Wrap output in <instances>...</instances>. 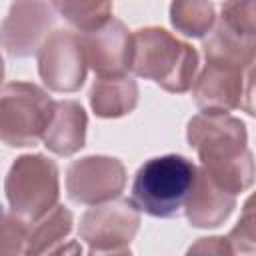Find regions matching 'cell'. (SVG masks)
<instances>
[{
  "mask_svg": "<svg viewBox=\"0 0 256 256\" xmlns=\"http://www.w3.org/2000/svg\"><path fill=\"white\" fill-rule=\"evenodd\" d=\"M54 6L46 2H14L2 22V46L12 58H26L42 48L54 24Z\"/></svg>",
  "mask_w": 256,
  "mask_h": 256,
  "instance_id": "9c48e42d",
  "label": "cell"
},
{
  "mask_svg": "<svg viewBox=\"0 0 256 256\" xmlns=\"http://www.w3.org/2000/svg\"><path fill=\"white\" fill-rule=\"evenodd\" d=\"M4 192L10 214L32 224L58 204V166L42 154H24L6 174Z\"/></svg>",
  "mask_w": 256,
  "mask_h": 256,
  "instance_id": "277c9868",
  "label": "cell"
},
{
  "mask_svg": "<svg viewBox=\"0 0 256 256\" xmlns=\"http://www.w3.org/2000/svg\"><path fill=\"white\" fill-rule=\"evenodd\" d=\"M140 226L138 208L132 200H110L92 206L80 220V238L94 250L126 248Z\"/></svg>",
  "mask_w": 256,
  "mask_h": 256,
  "instance_id": "ba28073f",
  "label": "cell"
},
{
  "mask_svg": "<svg viewBox=\"0 0 256 256\" xmlns=\"http://www.w3.org/2000/svg\"><path fill=\"white\" fill-rule=\"evenodd\" d=\"M126 184V170L120 160L108 156H86L68 166L66 192L76 204L98 206L116 200Z\"/></svg>",
  "mask_w": 256,
  "mask_h": 256,
  "instance_id": "52a82bcc",
  "label": "cell"
},
{
  "mask_svg": "<svg viewBox=\"0 0 256 256\" xmlns=\"http://www.w3.org/2000/svg\"><path fill=\"white\" fill-rule=\"evenodd\" d=\"M214 20H216V12L212 2L190 0V2H174L170 6V22L184 36L202 38L204 34H210Z\"/></svg>",
  "mask_w": 256,
  "mask_h": 256,
  "instance_id": "e0dca14e",
  "label": "cell"
},
{
  "mask_svg": "<svg viewBox=\"0 0 256 256\" xmlns=\"http://www.w3.org/2000/svg\"><path fill=\"white\" fill-rule=\"evenodd\" d=\"M186 138L196 150L202 168L224 190L244 192L256 176L254 156L242 120L230 114H198L188 122Z\"/></svg>",
  "mask_w": 256,
  "mask_h": 256,
  "instance_id": "6da1fadb",
  "label": "cell"
},
{
  "mask_svg": "<svg viewBox=\"0 0 256 256\" xmlns=\"http://www.w3.org/2000/svg\"><path fill=\"white\" fill-rule=\"evenodd\" d=\"M130 70L168 92H186L198 70V52L164 28H140L132 34Z\"/></svg>",
  "mask_w": 256,
  "mask_h": 256,
  "instance_id": "7a4b0ae2",
  "label": "cell"
},
{
  "mask_svg": "<svg viewBox=\"0 0 256 256\" xmlns=\"http://www.w3.org/2000/svg\"><path fill=\"white\" fill-rule=\"evenodd\" d=\"M88 256H132V252L128 248H110V250H94Z\"/></svg>",
  "mask_w": 256,
  "mask_h": 256,
  "instance_id": "d4e9b609",
  "label": "cell"
},
{
  "mask_svg": "<svg viewBox=\"0 0 256 256\" xmlns=\"http://www.w3.org/2000/svg\"><path fill=\"white\" fill-rule=\"evenodd\" d=\"M138 102V84L130 76L98 78L90 90V106L100 118L130 114Z\"/></svg>",
  "mask_w": 256,
  "mask_h": 256,
  "instance_id": "9a60e30c",
  "label": "cell"
},
{
  "mask_svg": "<svg viewBox=\"0 0 256 256\" xmlns=\"http://www.w3.org/2000/svg\"><path fill=\"white\" fill-rule=\"evenodd\" d=\"M30 224L4 212L2 218V256H24Z\"/></svg>",
  "mask_w": 256,
  "mask_h": 256,
  "instance_id": "ffe728a7",
  "label": "cell"
},
{
  "mask_svg": "<svg viewBox=\"0 0 256 256\" xmlns=\"http://www.w3.org/2000/svg\"><path fill=\"white\" fill-rule=\"evenodd\" d=\"M234 254L256 256V192L244 202L238 224L228 234Z\"/></svg>",
  "mask_w": 256,
  "mask_h": 256,
  "instance_id": "d6986e66",
  "label": "cell"
},
{
  "mask_svg": "<svg viewBox=\"0 0 256 256\" xmlns=\"http://www.w3.org/2000/svg\"><path fill=\"white\" fill-rule=\"evenodd\" d=\"M86 112L74 100L56 102L50 124L44 132V146L60 156H70L84 146L86 138Z\"/></svg>",
  "mask_w": 256,
  "mask_h": 256,
  "instance_id": "4fadbf2b",
  "label": "cell"
},
{
  "mask_svg": "<svg viewBox=\"0 0 256 256\" xmlns=\"http://www.w3.org/2000/svg\"><path fill=\"white\" fill-rule=\"evenodd\" d=\"M240 108H242L244 112H248L250 116H256V62L246 70Z\"/></svg>",
  "mask_w": 256,
  "mask_h": 256,
  "instance_id": "603a6c76",
  "label": "cell"
},
{
  "mask_svg": "<svg viewBox=\"0 0 256 256\" xmlns=\"http://www.w3.org/2000/svg\"><path fill=\"white\" fill-rule=\"evenodd\" d=\"M56 102L36 84L8 82L0 98V138L6 146H34L54 114Z\"/></svg>",
  "mask_w": 256,
  "mask_h": 256,
  "instance_id": "5b68a950",
  "label": "cell"
},
{
  "mask_svg": "<svg viewBox=\"0 0 256 256\" xmlns=\"http://www.w3.org/2000/svg\"><path fill=\"white\" fill-rule=\"evenodd\" d=\"M46 256H82V246L78 242H68L64 246H58Z\"/></svg>",
  "mask_w": 256,
  "mask_h": 256,
  "instance_id": "cb8c5ba5",
  "label": "cell"
},
{
  "mask_svg": "<svg viewBox=\"0 0 256 256\" xmlns=\"http://www.w3.org/2000/svg\"><path fill=\"white\" fill-rule=\"evenodd\" d=\"M82 44L86 52V60L98 78L126 76L130 70L132 58V34H128L126 26L112 18L100 30L90 34H82Z\"/></svg>",
  "mask_w": 256,
  "mask_h": 256,
  "instance_id": "30bf717a",
  "label": "cell"
},
{
  "mask_svg": "<svg viewBox=\"0 0 256 256\" xmlns=\"http://www.w3.org/2000/svg\"><path fill=\"white\" fill-rule=\"evenodd\" d=\"M234 206H236V196L224 190L200 166L192 194L184 208L188 222L196 228H216L230 216Z\"/></svg>",
  "mask_w": 256,
  "mask_h": 256,
  "instance_id": "7c38bea8",
  "label": "cell"
},
{
  "mask_svg": "<svg viewBox=\"0 0 256 256\" xmlns=\"http://www.w3.org/2000/svg\"><path fill=\"white\" fill-rule=\"evenodd\" d=\"M202 48L206 62H220V64L236 66L240 70L250 68L256 62V36L232 28L222 18L212 28Z\"/></svg>",
  "mask_w": 256,
  "mask_h": 256,
  "instance_id": "5bb4252c",
  "label": "cell"
},
{
  "mask_svg": "<svg viewBox=\"0 0 256 256\" xmlns=\"http://www.w3.org/2000/svg\"><path fill=\"white\" fill-rule=\"evenodd\" d=\"M186 256H234L232 244L228 238L222 236H212V238H200L194 242Z\"/></svg>",
  "mask_w": 256,
  "mask_h": 256,
  "instance_id": "7402d4cb",
  "label": "cell"
},
{
  "mask_svg": "<svg viewBox=\"0 0 256 256\" xmlns=\"http://www.w3.org/2000/svg\"><path fill=\"white\" fill-rule=\"evenodd\" d=\"M38 74L54 92H74L86 78V52L82 34L54 30L38 50Z\"/></svg>",
  "mask_w": 256,
  "mask_h": 256,
  "instance_id": "8992f818",
  "label": "cell"
},
{
  "mask_svg": "<svg viewBox=\"0 0 256 256\" xmlns=\"http://www.w3.org/2000/svg\"><path fill=\"white\" fill-rule=\"evenodd\" d=\"M198 168L180 154H164L144 162L132 182V204L154 218H174L192 194Z\"/></svg>",
  "mask_w": 256,
  "mask_h": 256,
  "instance_id": "3957f363",
  "label": "cell"
},
{
  "mask_svg": "<svg viewBox=\"0 0 256 256\" xmlns=\"http://www.w3.org/2000/svg\"><path fill=\"white\" fill-rule=\"evenodd\" d=\"M244 76L236 66L206 62L200 76L194 80L192 96L202 114H228L242 104Z\"/></svg>",
  "mask_w": 256,
  "mask_h": 256,
  "instance_id": "8fae6325",
  "label": "cell"
},
{
  "mask_svg": "<svg viewBox=\"0 0 256 256\" xmlns=\"http://www.w3.org/2000/svg\"><path fill=\"white\" fill-rule=\"evenodd\" d=\"M72 232V212L64 206H56L28 228V240L24 256H46L58 248V244Z\"/></svg>",
  "mask_w": 256,
  "mask_h": 256,
  "instance_id": "2e32d148",
  "label": "cell"
},
{
  "mask_svg": "<svg viewBox=\"0 0 256 256\" xmlns=\"http://www.w3.org/2000/svg\"><path fill=\"white\" fill-rule=\"evenodd\" d=\"M220 18L236 30L256 36V2H226Z\"/></svg>",
  "mask_w": 256,
  "mask_h": 256,
  "instance_id": "44dd1931",
  "label": "cell"
},
{
  "mask_svg": "<svg viewBox=\"0 0 256 256\" xmlns=\"http://www.w3.org/2000/svg\"><path fill=\"white\" fill-rule=\"evenodd\" d=\"M52 6L62 18H66L82 34L100 30L112 20L110 2H54Z\"/></svg>",
  "mask_w": 256,
  "mask_h": 256,
  "instance_id": "ac0fdd59",
  "label": "cell"
}]
</instances>
